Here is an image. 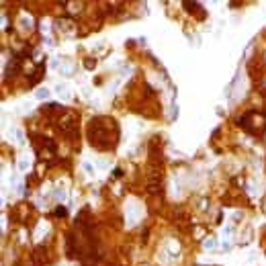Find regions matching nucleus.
Instances as JSON below:
<instances>
[{
	"mask_svg": "<svg viewBox=\"0 0 266 266\" xmlns=\"http://www.w3.org/2000/svg\"><path fill=\"white\" fill-rule=\"evenodd\" d=\"M103 123V119L98 117V119H94L90 121V129H88V137H90V143H92L94 148H100V150H106V148H113L111 143H109V129H117L115 123L109 119L106 121V125H100Z\"/></svg>",
	"mask_w": 266,
	"mask_h": 266,
	"instance_id": "obj_1",
	"label": "nucleus"
},
{
	"mask_svg": "<svg viewBox=\"0 0 266 266\" xmlns=\"http://www.w3.org/2000/svg\"><path fill=\"white\" fill-rule=\"evenodd\" d=\"M21 27L29 31V29L33 27V19H31V16H23V19H21Z\"/></svg>",
	"mask_w": 266,
	"mask_h": 266,
	"instance_id": "obj_2",
	"label": "nucleus"
},
{
	"mask_svg": "<svg viewBox=\"0 0 266 266\" xmlns=\"http://www.w3.org/2000/svg\"><path fill=\"white\" fill-rule=\"evenodd\" d=\"M203 246H205L207 250H215V248H217V242H215L213 238H207V240L203 242Z\"/></svg>",
	"mask_w": 266,
	"mask_h": 266,
	"instance_id": "obj_3",
	"label": "nucleus"
},
{
	"mask_svg": "<svg viewBox=\"0 0 266 266\" xmlns=\"http://www.w3.org/2000/svg\"><path fill=\"white\" fill-rule=\"evenodd\" d=\"M37 98H39V100L49 98V90H47V88H39V90H37Z\"/></svg>",
	"mask_w": 266,
	"mask_h": 266,
	"instance_id": "obj_4",
	"label": "nucleus"
},
{
	"mask_svg": "<svg viewBox=\"0 0 266 266\" xmlns=\"http://www.w3.org/2000/svg\"><path fill=\"white\" fill-rule=\"evenodd\" d=\"M82 168H84V172H86V174H90V176L94 174V166H92L90 162H84V164H82Z\"/></svg>",
	"mask_w": 266,
	"mask_h": 266,
	"instance_id": "obj_5",
	"label": "nucleus"
},
{
	"mask_svg": "<svg viewBox=\"0 0 266 266\" xmlns=\"http://www.w3.org/2000/svg\"><path fill=\"white\" fill-rule=\"evenodd\" d=\"M53 197L58 199V201H64V199H66V193H64V190H61V188H58V190H55V193H53Z\"/></svg>",
	"mask_w": 266,
	"mask_h": 266,
	"instance_id": "obj_6",
	"label": "nucleus"
},
{
	"mask_svg": "<svg viewBox=\"0 0 266 266\" xmlns=\"http://www.w3.org/2000/svg\"><path fill=\"white\" fill-rule=\"evenodd\" d=\"M14 135H16V139H19V143H25V135H23V131H21V129H16V131H14Z\"/></svg>",
	"mask_w": 266,
	"mask_h": 266,
	"instance_id": "obj_7",
	"label": "nucleus"
},
{
	"mask_svg": "<svg viewBox=\"0 0 266 266\" xmlns=\"http://www.w3.org/2000/svg\"><path fill=\"white\" fill-rule=\"evenodd\" d=\"M19 168H21V170H27V168H29V162H27V160H19Z\"/></svg>",
	"mask_w": 266,
	"mask_h": 266,
	"instance_id": "obj_8",
	"label": "nucleus"
},
{
	"mask_svg": "<svg viewBox=\"0 0 266 266\" xmlns=\"http://www.w3.org/2000/svg\"><path fill=\"white\" fill-rule=\"evenodd\" d=\"M55 215H58V217H64V215H66V209H64L61 205H59V207L55 209Z\"/></svg>",
	"mask_w": 266,
	"mask_h": 266,
	"instance_id": "obj_9",
	"label": "nucleus"
},
{
	"mask_svg": "<svg viewBox=\"0 0 266 266\" xmlns=\"http://www.w3.org/2000/svg\"><path fill=\"white\" fill-rule=\"evenodd\" d=\"M61 72H64V74H70V72H72V64H66V66H61Z\"/></svg>",
	"mask_w": 266,
	"mask_h": 266,
	"instance_id": "obj_10",
	"label": "nucleus"
},
{
	"mask_svg": "<svg viewBox=\"0 0 266 266\" xmlns=\"http://www.w3.org/2000/svg\"><path fill=\"white\" fill-rule=\"evenodd\" d=\"M98 166H100V168H106V166H109V162H106V160H100V162H98Z\"/></svg>",
	"mask_w": 266,
	"mask_h": 266,
	"instance_id": "obj_11",
	"label": "nucleus"
}]
</instances>
